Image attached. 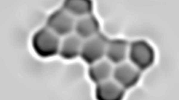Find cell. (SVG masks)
Listing matches in <instances>:
<instances>
[{"label": "cell", "instance_id": "obj_5", "mask_svg": "<svg viewBox=\"0 0 179 100\" xmlns=\"http://www.w3.org/2000/svg\"><path fill=\"white\" fill-rule=\"evenodd\" d=\"M137 68L127 63H121L113 70L114 80L124 89L135 85L138 81L140 73Z\"/></svg>", "mask_w": 179, "mask_h": 100}, {"label": "cell", "instance_id": "obj_4", "mask_svg": "<svg viewBox=\"0 0 179 100\" xmlns=\"http://www.w3.org/2000/svg\"><path fill=\"white\" fill-rule=\"evenodd\" d=\"M47 27L58 36H66L74 30V17L64 9L52 14L47 21Z\"/></svg>", "mask_w": 179, "mask_h": 100}, {"label": "cell", "instance_id": "obj_9", "mask_svg": "<svg viewBox=\"0 0 179 100\" xmlns=\"http://www.w3.org/2000/svg\"><path fill=\"white\" fill-rule=\"evenodd\" d=\"M113 70L109 61L101 60L91 65L89 75L92 81L97 84L109 79Z\"/></svg>", "mask_w": 179, "mask_h": 100}, {"label": "cell", "instance_id": "obj_8", "mask_svg": "<svg viewBox=\"0 0 179 100\" xmlns=\"http://www.w3.org/2000/svg\"><path fill=\"white\" fill-rule=\"evenodd\" d=\"M98 26L95 19L89 15L79 18L75 22V35L84 40L96 35Z\"/></svg>", "mask_w": 179, "mask_h": 100}, {"label": "cell", "instance_id": "obj_10", "mask_svg": "<svg viewBox=\"0 0 179 100\" xmlns=\"http://www.w3.org/2000/svg\"><path fill=\"white\" fill-rule=\"evenodd\" d=\"M127 47V43L122 40L111 41L107 43L105 55L110 62L119 64L126 57Z\"/></svg>", "mask_w": 179, "mask_h": 100}, {"label": "cell", "instance_id": "obj_7", "mask_svg": "<svg viewBox=\"0 0 179 100\" xmlns=\"http://www.w3.org/2000/svg\"><path fill=\"white\" fill-rule=\"evenodd\" d=\"M83 42L76 35L70 34L61 41L58 53L64 59H74L80 55Z\"/></svg>", "mask_w": 179, "mask_h": 100}, {"label": "cell", "instance_id": "obj_6", "mask_svg": "<svg viewBox=\"0 0 179 100\" xmlns=\"http://www.w3.org/2000/svg\"><path fill=\"white\" fill-rule=\"evenodd\" d=\"M124 89L114 80L109 79L97 84L96 96L100 100H120L124 95Z\"/></svg>", "mask_w": 179, "mask_h": 100}, {"label": "cell", "instance_id": "obj_3", "mask_svg": "<svg viewBox=\"0 0 179 100\" xmlns=\"http://www.w3.org/2000/svg\"><path fill=\"white\" fill-rule=\"evenodd\" d=\"M130 59L136 67L144 70L151 66L154 59V50L147 42L142 41L132 43L130 49Z\"/></svg>", "mask_w": 179, "mask_h": 100}, {"label": "cell", "instance_id": "obj_2", "mask_svg": "<svg viewBox=\"0 0 179 100\" xmlns=\"http://www.w3.org/2000/svg\"><path fill=\"white\" fill-rule=\"evenodd\" d=\"M107 43L104 36L96 35L83 42L80 56L91 65L102 60L105 55Z\"/></svg>", "mask_w": 179, "mask_h": 100}, {"label": "cell", "instance_id": "obj_1", "mask_svg": "<svg viewBox=\"0 0 179 100\" xmlns=\"http://www.w3.org/2000/svg\"><path fill=\"white\" fill-rule=\"evenodd\" d=\"M59 37L48 27L40 30L33 38L32 45L35 51L43 57L56 54L59 52L60 45Z\"/></svg>", "mask_w": 179, "mask_h": 100}, {"label": "cell", "instance_id": "obj_11", "mask_svg": "<svg viewBox=\"0 0 179 100\" xmlns=\"http://www.w3.org/2000/svg\"><path fill=\"white\" fill-rule=\"evenodd\" d=\"M91 9V4L89 1L69 0L64 3L63 9L73 17L80 18L89 15Z\"/></svg>", "mask_w": 179, "mask_h": 100}]
</instances>
